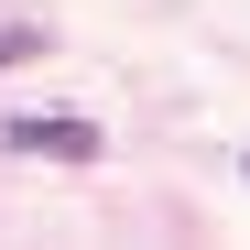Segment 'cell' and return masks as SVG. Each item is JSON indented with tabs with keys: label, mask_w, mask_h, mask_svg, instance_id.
Here are the masks:
<instances>
[{
	"label": "cell",
	"mask_w": 250,
	"mask_h": 250,
	"mask_svg": "<svg viewBox=\"0 0 250 250\" xmlns=\"http://www.w3.org/2000/svg\"><path fill=\"white\" fill-rule=\"evenodd\" d=\"M0 142H11V152H33V163H98V152H109L87 120H11Z\"/></svg>",
	"instance_id": "obj_1"
},
{
	"label": "cell",
	"mask_w": 250,
	"mask_h": 250,
	"mask_svg": "<svg viewBox=\"0 0 250 250\" xmlns=\"http://www.w3.org/2000/svg\"><path fill=\"white\" fill-rule=\"evenodd\" d=\"M44 55V22H0V65H33Z\"/></svg>",
	"instance_id": "obj_2"
},
{
	"label": "cell",
	"mask_w": 250,
	"mask_h": 250,
	"mask_svg": "<svg viewBox=\"0 0 250 250\" xmlns=\"http://www.w3.org/2000/svg\"><path fill=\"white\" fill-rule=\"evenodd\" d=\"M239 174H250V163H239Z\"/></svg>",
	"instance_id": "obj_3"
}]
</instances>
